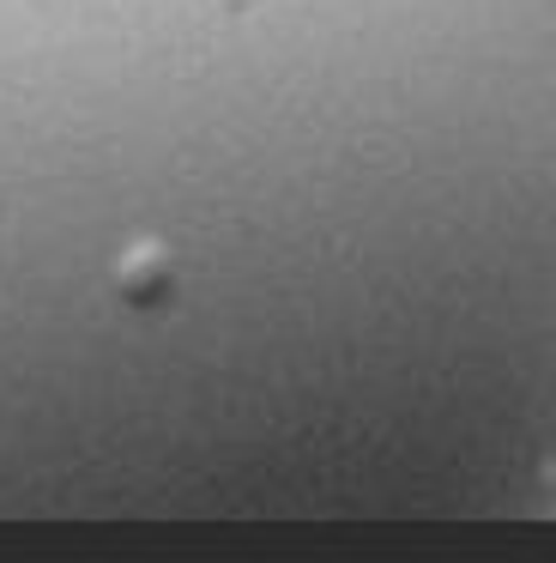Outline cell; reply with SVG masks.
<instances>
[{
  "label": "cell",
  "mask_w": 556,
  "mask_h": 563,
  "mask_svg": "<svg viewBox=\"0 0 556 563\" xmlns=\"http://www.w3.org/2000/svg\"><path fill=\"white\" fill-rule=\"evenodd\" d=\"M121 291L133 297V303H157V297L169 291V261L157 243H140L127 249V261H121Z\"/></svg>",
  "instance_id": "6da1fadb"
}]
</instances>
